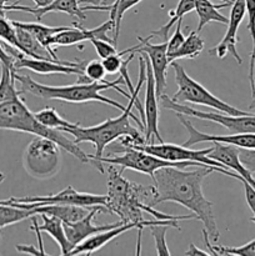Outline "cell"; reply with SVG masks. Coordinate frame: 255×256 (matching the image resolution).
Instances as JSON below:
<instances>
[{
  "label": "cell",
  "mask_w": 255,
  "mask_h": 256,
  "mask_svg": "<svg viewBox=\"0 0 255 256\" xmlns=\"http://www.w3.org/2000/svg\"><path fill=\"white\" fill-rule=\"evenodd\" d=\"M220 172L242 182V178L236 172L226 169L202 165L196 170H185V168L166 166L156 170L152 178L158 190L156 204L172 202L182 205L195 215V219L204 224V229L214 242L220 238L212 204L204 196L202 182L212 172Z\"/></svg>",
  "instance_id": "6da1fadb"
},
{
  "label": "cell",
  "mask_w": 255,
  "mask_h": 256,
  "mask_svg": "<svg viewBox=\"0 0 255 256\" xmlns=\"http://www.w3.org/2000/svg\"><path fill=\"white\" fill-rule=\"evenodd\" d=\"M146 65H145L144 58L140 55L139 58V82H138L136 88H134V92H130L129 98V104L128 106H125V109L122 110V114L120 116L114 118V119H108L105 122H102V124H98L95 126H89V128H82L80 126V124H75L74 126L70 128H60V132H66L74 136V142L80 144V142H92L95 148V154L89 155L90 164H92V160H98L99 158H102L104 155L105 149L112 144L114 140L120 139L122 136H132L134 139L135 146H140V145L145 144V138L142 136V132L136 129V128L132 126L130 124V118L134 119L136 122V124L139 125L140 129L144 130V124H142V119L138 118L136 115H134L132 112V106H134L135 100L139 99V92L142 90V86L145 84V80H146Z\"/></svg>",
  "instance_id": "7a4b0ae2"
},
{
  "label": "cell",
  "mask_w": 255,
  "mask_h": 256,
  "mask_svg": "<svg viewBox=\"0 0 255 256\" xmlns=\"http://www.w3.org/2000/svg\"><path fill=\"white\" fill-rule=\"evenodd\" d=\"M14 76L16 82H20V92L22 94L29 92L34 96L42 98V99L50 100H62L66 102H98L102 104L110 105L115 109L124 110L125 106L110 98L104 96L102 94V90L114 89L122 96L129 99L130 94L125 92L120 88V85L124 82V78L120 76L114 82H76L72 85H66V86H49V85L40 84L36 82L29 75H19L16 72H14Z\"/></svg>",
  "instance_id": "3957f363"
},
{
  "label": "cell",
  "mask_w": 255,
  "mask_h": 256,
  "mask_svg": "<svg viewBox=\"0 0 255 256\" xmlns=\"http://www.w3.org/2000/svg\"><path fill=\"white\" fill-rule=\"evenodd\" d=\"M0 129L28 132L36 136L46 138L56 142L62 149L72 154L82 162H90L89 155L85 154L74 140L68 139L64 132L48 128L38 122L35 112H30L22 98L0 102Z\"/></svg>",
  "instance_id": "277c9868"
},
{
  "label": "cell",
  "mask_w": 255,
  "mask_h": 256,
  "mask_svg": "<svg viewBox=\"0 0 255 256\" xmlns=\"http://www.w3.org/2000/svg\"><path fill=\"white\" fill-rule=\"evenodd\" d=\"M118 154H110L114 156H102L98 160H92V165H94L102 174H104V164H112L116 166L122 168V170L130 169L134 172H142V174L149 175L150 178H154V174L156 170L166 166H175V168H186L198 165L202 166L205 164H198L192 162H169L164 160L162 158H158L155 155L149 154L142 149L132 146H124L122 150H116Z\"/></svg>",
  "instance_id": "5b68a950"
},
{
  "label": "cell",
  "mask_w": 255,
  "mask_h": 256,
  "mask_svg": "<svg viewBox=\"0 0 255 256\" xmlns=\"http://www.w3.org/2000/svg\"><path fill=\"white\" fill-rule=\"evenodd\" d=\"M22 166L34 179H52L62 168L60 146L46 138H34L24 150Z\"/></svg>",
  "instance_id": "8992f818"
},
{
  "label": "cell",
  "mask_w": 255,
  "mask_h": 256,
  "mask_svg": "<svg viewBox=\"0 0 255 256\" xmlns=\"http://www.w3.org/2000/svg\"><path fill=\"white\" fill-rule=\"evenodd\" d=\"M172 69L175 72V82L178 85V92L172 96L174 102H190V104L202 105V106H209L218 112H225L228 115H246L248 112L236 109L232 105L222 102L218 96L212 95L205 86H202L200 82L194 80L188 75L182 64L175 60L172 62Z\"/></svg>",
  "instance_id": "52a82bcc"
},
{
  "label": "cell",
  "mask_w": 255,
  "mask_h": 256,
  "mask_svg": "<svg viewBox=\"0 0 255 256\" xmlns=\"http://www.w3.org/2000/svg\"><path fill=\"white\" fill-rule=\"evenodd\" d=\"M160 104L164 109L172 110L178 114H182L185 116L196 118L200 120L218 122L224 126L230 134H245V132H255V114L246 115H228L225 112H206L202 110H196L184 105L182 102H174L170 96L162 94L160 96Z\"/></svg>",
  "instance_id": "ba28073f"
},
{
  "label": "cell",
  "mask_w": 255,
  "mask_h": 256,
  "mask_svg": "<svg viewBox=\"0 0 255 256\" xmlns=\"http://www.w3.org/2000/svg\"><path fill=\"white\" fill-rule=\"evenodd\" d=\"M0 204L14 205V206L34 209L42 205H79L85 208L105 206L106 205V195L89 194V192H76L72 185L65 188L58 194L48 195V196H26V198H10L8 200H0Z\"/></svg>",
  "instance_id": "9c48e42d"
},
{
  "label": "cell",
  "mask_w": 255,
  "mask_h": 256,
  "mask_svg": "<svg viewBox=\"0 0 255 256\" xmlns=\"http://www.w3.org/2000/svg\"><path fill=\"white\" fill-rule=\"evenodd\" d=\"M135 148L144 150V152L155 155L158 158H162L164 160H169V162H198V164H205L208 166L218 168V169L229 170L222 162H215V160L210 159L208 156L212 150V146L208 148V149L192 150L190 148L184 146V145L159 142V144H144Z\"/></svg>",
  "instance_id": "30bf717a"
},
{
  "label": "cell",
  "mask_w": 255,
  "mask_h": 256,
  "mask_svg": "<svg viewBox=\"0 0 255 256\" xmlns=\"http://www.w3.org/2000/svg\"><path fill=\"white\" fill-rule=\"evenodd\" d=\"M138 40L140 42L139 45L125 49L124 52L125 55L130 54V52H135V54L144 52L146 55L150 65H152V74H154L156 95L160 99L165 88H166V70L168 65L170 64L169 60H168V42H162L160 44H152L150 39L140 36L138 38Z\"/></svg>",
  "instance_id": "8fae6325"
},
{
  "label": "cell",
  "mask_w": 255,
  "mask_h": 256,
  "mask_svg": "<svg viewBox=\"0 0 255 256\" xmlns=\"http://www.w3.org/2000/svg\"><path fill=\"white\" fill-rule=\"evenodd\" d=\"M140 55L144 58L145 65H146V70H145V72H146V80H145L146 90H145L144 122H142L145 144H154L155 139L159 142H164L159 132V106H158L159 98L156 95L154 74H152V65H150L146 55L144 52H140Z\"/></svg>",
  "instance_id": "7c38bea8"
},
{
  "label": "cell",
  "mask_w": 255,
  "mask_h": 256,
  "mask_svg": "<svg viewBox=\"0 0 255 256\" xmlns=\"http://www.w3.org/2000/svg\"><path fill=\"white\" fill-rule=\"evenodd\" d=\"M176 114L179 122L184 125L188 132V140L184 142V146L190 148L192 145L200 144V142H220V144L234 145L236 148H244V149H255V132H245V134H230V135H214L205 134V132L198 130L192 124L188 116L182 114Z\"/></svg>",
  "instance_id": "4fadbf2b"
},
{
  "label": "cell",
  "mask_w": 255,
  "mask_h": 256,
  "mask_svg": "<svg viewBox=\"0 0 255 256\" xmlns=\"http://www.w3.org/2000/svg\"><path fill=\"white\" fill-rule=\"evenodd\" d=\"M245 14H246V6H245V0H234L232 4V10H230L229 22H228V29L225 32L224 38L220 40L219 44L215 45L212 49L209 50V54L212 56H218L220 59L230 54L238 64H242V59L239 55L236 49V45L239 39H238V29L240 24L244 20Z\"/></svg>",
  "instance_id": "5bb4252c"
},
{
  "label": "cell",
  "mask_w": 255,
  "mask_h": 256,
  "mask_svg": "<svg viewBox=\"0 0 255 256\" xmlns=\"http://www.w3.org/2000/svg\"><path fill=\"white\" fill-rule=\"evenodd\" d=\"M100 212H108L105 206H95L92 208L89 212V214L86 215L82 219L78 220V222H62L64 225L65 234H66L68 240H69L72 248H76L78 245L82 244V242L88 239V238L92 236L95 234H99V232H105V230L112 229V228L120 226V225L125 224L122 220L114 224H105V225H95L92 222L95 215Z\"/></svg>",
  "instance_id": "9a60e30c"
},
{
  "label": "cell",
  "mask_w": 255,
  "mask_h": 256,
  "mask_svg": "<svg viewBox=\"0 0 255 256\" xmlns=\"http://www.w3.org/2000/svg\"><path fill=\"white\" fill-rule=\"evenodd\" d=\"M114 20L112 19L106 20L94 29H84V28L74 25L70 29L62 30L55 34L50 40V45L52 46H70V45L90 42L92 39H102L110 42L108 32L114 29Z\"/></svg>",
  "instance_id": "2e32d148"
},
{
  "label": "cell",
  "mask_w": 255,
  "mask_h": 256,
  "mask_svg": "<svg viewBox=\"0 0 255 256\" xmlns=\"http://www.w3.org/2000/svg\"><path fill=\"white\" fill-rule=\"evenodd\" d=\"M5 12H30V14L34 15L38 19V22L42 19L44 15H46L48 12H65V14L70 15V16L78 18L79 20H85L86 19V14H85L84 10L82 9V6L79 5V0H54L52 4L46 5L44 8H29L24 6V5H19L18 2L10 5H5L4 6Z\"/></svg>",
  "instance_id": "e0dca14e"
},
{
  "label": "cell",
  "mask_w": 255,
  "mask_h": 256,
  "mask_svg": "<svg viewBox=\"0 0 255 256\" xmlns=\"http://www.w3.org/2000/svg\"><path fill=\"white\" fill-rule=\"evenodd\" d=\"M208 156L210 159L215 160V162H222L228 169L239 174L242 179L246 180L250 185H252L255 188V178L252 176V172L240 162L239 152H238L236 146L228 144H220V142H212V150L210 152V154Z\"/></svg>",
  "instance_id": "ac0fdd59"
},
{
  "label": "cell",
  "mask_w": 255,
  "mask_h": 256,
  "mask_svg": "<svg viewBox=\"0 0 255 256\" xmlns=\"http://www.w3.org/2000/svg\"><path fill=\"white\" fill-rule=\"evenodd\" d=\"M136 224L134 222H125V224L120 225V226L112 228V229L105 230V232H99V234H95L92 236L88 238L85 242H82V244L78 245L76 248L72 250L69 255H76V254H92V252H98L102 248H104L108 242H110L112 240H114L115 238H118L119 235L124 234L125 232H129V230L135 229Z\"/></svg>",
  "instance_id": "d6986e66"
},
{
  "label": "cell",
  "mask_w": 255,
  "mask_h": 256,
  "mask_svg": "<svg viewBox=\"0 0 255 256\" xmlns=\"http://www.w3.org/2000/svg\"><path fill=\"white\" fill-rule=\"evenodd\" d=\"M12 22L15 25V26H20L29 30V32H32L38 40H39L40 44H42L44 48H46L48 52H50V55H52L55 60H60V59L58 58L56 52H55V50L52 49V45H50V40H52V38L54 36L55 34H58V32H62V30L70 29L72 26H74V25H69V26H68V25L66 26H49V25L40 24V22H16V20H12Z\"/></svg>",
  "instance_id": "ffe728a7"
},
{
  "label": "cell",
  "mask_w": 255,
  "mask_h": 256,
  "mask_svg": "<svg viewBox=\"0 0 255 256\" xmlns=\"http://www.w3.org/2000/svg\"><path fill=\"white\" fill-rule=\"evenodd\" d=\"M36 214H46L52 216H56L62 222H78L89 214V208L79 206V205H42V206L35 208Z\"/></svg>",
  "instance_id": "44dd1931"
},
{
  "label": "cell",
  "mask_w": 255,
  "mask_h": 256,
  "mask_svg": "<svg viewBox=\"0 0 255 256\" xmlns=\"http://www.w3.org/2000/svg\"><path fill=\"white\" fill-rule=\"evenodd\" d=\"M195 4V12H196L198 18H199V25H198V32H202L204 29L205 25L209 22H216L220 24H228L229 19L225 15L220 14L219 9L222 8H226L232 5V2H222L220 5L212 4L210 0H194Z\"/></svg>",
  "instance_id": "7402d4cb"
},
{
  "label": "cell",
  "mask_w": 255,
  "mask_h": 256,
  "mask_svg": "<svg viewBox=\"0 0 255 256\" xmlns=\"http://www.w3.org/2000/svg\"><path fill=\"white\" fill-rule=\"evenodd\" d=\"M15 29H16L18 42H19L20 44V52H24L26 56L34 58V59L55 60L54 58L50 55V52H48L46 48L42 46L39 42V40H38L29 30L20 26H15ZM56 62H59V60H56Z\"/></svg>",
  "instance_id": "603a6c76"
},
{
  "label": "cell",
  "mask_w": 255,
  "mask_h": 256,
  "mask_svg": "<svg viewBox=\"0 0 255 256\" xmlns=\"http://www.w3.org/2000/svg\"><path fill=\"white\" fill-rule=\"evenodd\" d=\"M42 218L44 224L39 225L40 232H44L49 234L52 239L56 242L59 245L60 250H62V255H69L70 252L72 250V245H70L69 240H68L66 234H65L64 225L62 222L56 216H52V215L40 214Z\"/></svg>",
  "instance_id": "cb8c5ba5"
},
{
  "label": "cell",
  "mask_w": 255,
  "mask_h": 256,
  "mask_svg": "<svg viewBox=\"0 0 255 256\" xmlns=\"http://www.w3.org/2000/svg\"><path fill=\"white\" fill-rule=\"evenodd\" d=\"M202 50H204V40L200 38L199 32L192 30L179 49L168 55V60L172 64L178 59H195L202 54Z\"/></svg>",
  "instance_id": "d4e9b609"
},
{
  "label": "cell",
  "mask_w": 255,
  "mask_h": 256,
  "mask_svg": "<svg viewBox=\"0 0 255 256\" xmlns=\"http://www.w3.org/2000/svg\"><path fill=\"white\" fill-rule=\"evenodd\" d=\"M194 9H195L194 0H179V2H178V6L175 8V10H172V12H169V15H170L169 22H168L165 25H162V28H159L158 30H155V32H150L149 36H146V38L150 40H152V38H160L162 42H168L169 32H170V29L172 28V25L176 24L179 20L182 19V16H184L185 14L192 12Z\"/></svg>",
  "instance_id": "484cf974"
},
{
  "label": "cell",
  "mask_w": 255,
  "mask_h": 256,
  "mask_svg": "<svg viewBox=\"0 0 255 256\" xmlns=\"http://www.w3.org/2000/svg\"><path fill=\"white\" fill-rule=\"evenodd\" d=\"M36 215L34 209H25V208L14 206V205L0 204V230L9 225L18 224V222L26 220L29 218Z\"/></svg>",
  "instance_id": "4316f807"
},
{
  "label": "cell",
  "mask_w": 255,
  "mask_h": 256,
  "mask_svg": "<svg viewBox=\"0 0 255 256\" xmlns=\"http://www.w3.org/2000/svg\"><path fill=\"white\" fill-rule=\"evenodd\" d=\"M2 65V76H0V102L16 99L22 95V92L15 85V70L4 64Z\"/></svg>",
  "instance_id": "83f0119b"
},
{
  "label": "cell",
  "mask_w": 255,
  "mask_h": 256,
  "mask_svg": "<svg viewBox=\"0 0 255 256\" xmlns=\"http://www.w3.org/2000/svg\"><path fill=\"white\" fill-rule=\"evenodd\" d=\"M202 235H204V242L206 245L208 252L210 255H238V256H255V239L249 242L248 244L242 245L239 248H225V246H218V245H210L209 242V234L206 230H202Z\"/></svg>",
  "instance_id": "f1b7e54d"
},
{
  "label": "cell",
  "mask_w": 255,
  "mask_h": 256,
  "mask_svg": "<svg viewBox=\"0 0 255 256\" xmlns=\"http://www.w3.org/2000/svg\"><path fill=\"white\" fill-rule=\"evenodd\" d=\"M142 0H118L116 4L112 5L109 9L110 12V19L114 20V36H112V44L116 46L118 40H119V34H120V24H122V16H124L125 12L129 9H132V6L138 5L139 2H142Z\"/></svg>",
  "instance_id": "f546056e"
},
{
  "label": "cell",
  "mask_w": 255,
  "mask_h": 256,
  "mask_svg": "<svg viewBox=\"0 0 255 256\" xmlns=\"http://www.w3.org/2000/svg\"><path fill=\"white\" fill-rule=\"evenodd\" d=\"M35 118L38 119V122H42V125L48 128H52V129H60V128H70L74 126L76 122H70L68 120H65L54 108L46 106L44 109L39 110V112H35Z\"/></svg>",
  "instance_id": "4dcf8cb0"
},
{
  "label": "cell",
  "mask_w": 255,
  "mask_h": 256,
  "mask_svg": "<svg viewBox=\"0 0 255 256\" xmlns=\"http://www.w3.org/2000/svg\"><path fill=\"white\" fill-rule=\"evenodd\" d=\"M245 6H246L248 14V30L250 32L252 40V56H250L249 65V82L250 88H254V70H255V0H245Z\"/></svg>",
  "instance_id": "1f68e13d"
},
{
  "label": "cell",
  "mask_w": 255,
  "mask_h": 256,
  "mask_svg": "<svg viewBox=\"0 0 255 256\" xmlns=\"http://www.w3.org/2000/svg\"><path fill=\"white\" fill-rule=\"evenodd\" d=\"M169 225L166 224H156V225H152L149 226L150 232H152V238H154L155 242V249H156V254L158 255H166L170 256L169 249H168L166 245V232L169 229Z\"/></svg>",
  "instance_id": "d6a6232c"
},
{
  "label": "cell",
  "mask_w": 255,
  "mask_h": 256,
  "mask_svg": "<svg viewBox=\"0 0 255 256\" xmlns=\"http://www.w3.org/2000/svg\"><path fill=\"white\" fill-rule=\"evenodd\" d=\"M105 74H106V70L102 60L94 59L85 62L84 76L86 78L88 82H105Z\"/></svg>",
  "instance_id": "836d02e7"
},
{
  "label": "cell",
  "mask_w": 255,
  "mask_h": 256,
  "mask_svg": "<svg viewBox=\"0 0 255 256\" xmlns=\"http://www.w3.org/2000/svg\"><path fill=\"white\" fill-rule=\"evenodd\" d=\"M90 42L94 46L95 52H98V56L100 59H105V58L110 56L112 54H116L118 49L112 42H108V40H102V39H92Z\"/></svg>",
  "instance_id": "e575fe53"
},
{
  "label": "cell",
  "mask_w": 255,
  "mask_h": 256,
  "mask_svg": "<svg viewBox=\"0 0 255 256\" xmlns=\"http://www.w3.org/2000/svg\"><path fill=\"white\" fill-rule=\"evenodd\" d=\"M124 55V52H119L116 54H112L102 60L108 74H115V72H120L122 64H124V60H122Z\"/></svg>",
  "instance_id": "d590c367"
},
{
  "label": "cell",
  "mask_w": 255,
  "mask_h": 256,
  "mask_svg": "<svg viewBox=\"0 0 255 256\" xmlns=\"http://www.w3.org/2000/svg\"><path fill=\"white\" fill-rule=\"evenodd\" d=\"M239 152V159L242 164L249 170L255 178V149H244V148H238Z\"/></svg>",
  "instance_id": "8d00e7d4"
},
{
  "label": "cell",
  "mask_w": 255,
  "mask_h": 256,
  "mask_svg": "<svg viewBox=\"0 0 255 256\" xmlns=\"http://www.w3.org/2000/svg\"><path fill=\"white\" fill-rule=\"evenodd\" d=\"M118 0H79L80 2H84V4H92L86 5V6H82V9L84 12L88 10H102V12H109L110 8L112 5L116 4Z\"/></svg>",
  "instance_id": "74e56055"
},
{
  "label": "cell",
  "mask_w": 255,
  "mask_h": 256,
  "mask_svg": "<svg viewBox=\"0 0 255 256\" xmlns=\"http://www.w3.org/2000/svg\"><path fill=\"white\" fill-rule=\"evenodd\" d=\"M182 20H179V22H176V28H175L174 34L172 35L170 40L168 42V55L172 54V52H174L175 50L179 49L180 45L184 42L185 35L182 34Z\"/></svg>",
  "instance_id": "f35d334b"
},
{
  "label": "cell",
  "mask_w": 255,
  "mask_h": 256,
  "mask_svg": "<svg viewBox=\"0 0 255 256\" xmlns=\"http://www.w3.org/2000/svg\"><path fill=\"white\" fill-rule=\"evenodd\" d=\"M242 185H244V192H245V199H246L248 205H249L250 210L255 212V188L250 185L246 180H242Z\"/></svg>",
  "instance_id": "ab89813d"
},
{
  "label": "cell",
  "mask_w": 255,
  "mask_h": 256,
  "mask_svg": "<svg viewBox=\"0 0 255 256\" xmlns=\"http://www.w3.org/2000/svg\"><path fill=\"white\" fill-rule=\"evenodd\" d=\"M15 249L19 252H22V254H29V255H42V252H40V249H36L34 245H22L19 244L15 246Z\"/></svg>",
  "instance_id": "60d3db41"
},
{
  "label": "cell",
  "mask_w": 255,
  "mask_h": 256,
  "mask_svg": "<svg viewBox=\"0 0 255 256\" xmlns=\"http://www.w3.org/2000/svg\"><path fill=\"white\" fill-rule=\"evenodd\" d=\"M0 64H4V65H6V66H10L12 69H14V60H12V58L6 52H5V49L2 48V42H0Z\"/></svg>",
  "instance_id": "b9f144b4"
},
{
  "label": "cell",
  "mask_w": 255,
  "mask_h": 256,
  "mask_svg": "<svg viewBox=\"0 0 255 256\" xmlns=\"http://www.w3.org/2000/svg\"><path fill=\"white\" fill-rule=\"evenodd\" d=\"M184 255H208V256H212L210 255L209 252H204V250L199 249V248L195 246L194 244H190V248L188 252H185Z\"/></svg>",
  "instance_id": "7bdbcfd3"
},
{
  "label": "cell",
  "mask_w": 255,
  "mask_h": 256,
  "mask_svg": "<svg viewBox=\"0 0 255 256\" xmlns=\"http://www.w3.org/2000/svg\"><path fill=\"white\" fill-rule=\"evenodd\" d=\"M32 2H35V6L44 8V6H46V5L52 4V2H54V0H32Z\"/></svg>",
  "instance_id": "ee69618b"
},
{
  "label": "cell",
  "mask_w": 255,
  "mask_h": 256,
  "mask_svg": "<svg viewBox=\"0 0 255 256\" xmlns=\"http://www.w3.org/2000/svg\"><path fill=\"white\" fill-rule=\"evenodd\" d=\"M252 105H250V108H255V72H254V88H252Z\"/></svg>",
  "instance_id": "f6af8a7d"
},
{
  "label": "cell",
  "mask_w": 255,
  "mask_h": 256,
  "mask_svg": "<svg viewBox=\"0 0 255 256\" xmlns=\"http://www.w3.org/2000/svg\"><path fill=\"white\" fill-rule=\"evenodd\" d=\"M6 2H8V0H0V9L4 10V6L6 5ZM4 12H5V10H4Z\"/></svg>",
  "instance_id": "bcb514c9"
},
{
  "label": "cell",
  "mask_w": 255,
  "mask_h": 256,
  "mask_svg": "<svg viewBox=\"0 0 255 256\" xmlns=\"http://www.w3.org/2000/svg\"><path fill=\"white\" fill-rule=\"evenodd\" d=\"M4 179H5V175H2V176H0V184H2V182H4Z\"/></svg>",
  "instance_id": "7dc6e473"
},
{
  "label": "cell",
  "mask_w": 255,
  "mask_h": 256,
  "mask_svg": "<svg viewBox=\"0 0 255 256\" xmlns=\"http://www.w3.org/2000/svg\"><path fill=\"white\" fill-rule=\"evenodd\" d=\"M222 2H234V0H222Z\"/></svg>",
  "instance_id": "c3c4849f"
},
{
  "label": "cell",
  "mask_w": 255,
  "mask_h": 256,
  "mask_svg": "<svg viewBox=\"0 0 255 256\" xmlns=\"http://www.w3.org/2000/svg\"><path fill=\"white\" fill-rule=\"evenodd\" d=\"M250 220H252V222H255V212H254V216H252V219H250Z\"/></svg>",
  "instance_id": "681fc988"
},
{
  "label": "cell",
  "mask_w": 255,
  "mask_h": 256,
  "mask_svg": "<svg viewBox=\"0 0 255 256\" xmlns=\"http://www.w3.org/2000/svg\"><path fill=\"white\" fill-rule=\"evenodd\" d=\"M2 230H0V239H2Z\"/></svg>",
  "instance_id": "f907efd6"
},
{
  "label": "cell",
  "mask_w": 255,
  "mask_h": 256,
  "mask_svg": "<svg viewBox=\"0 0 255 256\" xmlns=\"http://www.w3.org/2000/svg\"><path fill=\"white\" fill-rule=\"evenodd\" d=\"M0 12H4V10H2V9H0Z\"/></svg>",
  "instance_id": "816d5d0a"
},
{
  "label": "cell",
  "mask_w": 255,
  "mask_h": 256,
  "mask_svg": "<svg viewBox=\"0 0 255 256\" xmlns=\"http://www.w3.org/2000/svg\"><path fill=\"white\" fill-rule=\"evenodd\" d=\"M2 175H4V174H2V172H0V176H2Z\"/></svg>",
  "instance_id": "f5cc1de1"
}]
</instances>
